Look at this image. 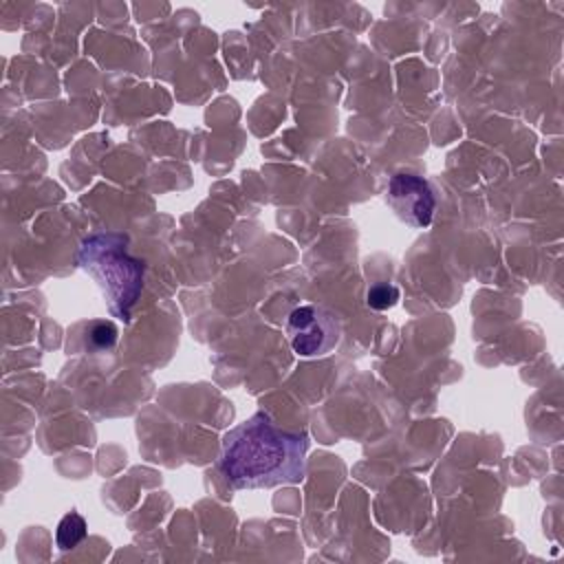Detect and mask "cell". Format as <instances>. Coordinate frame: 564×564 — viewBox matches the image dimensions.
I'll return each mask as SVG.
<instances>
[{"label":"cell","instance_id":"cell-1","mask_svg":"<svg viewBox=\"0 0 564 564\" xmlns=\"http://www.w3.org/2000/svg\"><path fill=\"white\" fill-rule=\"evenodd\" d=\"M308 436L289 432L264 412H256L220 441L218 467L234 489L295 485L306 471Z\"/></svg>","mask_w":564,"mask_h":564},{"label":"cell","instance_id":"cell-2","mask_svg":"<svg viewBox=\"0 0 564 564\" xmlns=\"http://www.w3.org/2000/svg\"><path fill=\"white\" fill-rule=\"evenodd\" d=\"M77 262L101 289L108 311L130 322L132 306L143 291L145 267L128 253V238L112 231L93 234L82 240Z\"/></svg>","mask_w":564,"mask_h":564},{"label":"cell","instance_id":"cell-3","mask_svg":"<svg viewBox=\"0 0 564 564\" xmlns=\"http://www.w3.org/2000/svg\"><path fill=\"white\" fill-rule=\"evenodd\" d=\"M286 339L297 357L317 359L330 355L341 339L339 317L319 304H304L289 313Z\"/></svg>","mask_w":564,"mask_h":564},{"label":"cell","instance_id":"cell-4","mask_svg":"<svg viewBox=\"0 0 564 564\" xmlns=\"http://www.w3.org/2000/svg\"><path fill=\"white\" fill-rule=\"evenodd\" d=\"M386 198L394 216L414 227L425 229L432 225L434 209H436V196L432 185L416 174L410 172H397L388 181Z\"/></svg>","mask_w":564,"mask_h":564},{"label":"cell","instance_id":"cell-5","mask_svg":"<svg viewBox=\"0 0 564 564\" xmlns=\"http://www.w3.org/2000/svg\"><path fill=\"white\" fill-rule=\"evenodd\" d=\"M86 533H88V524L84 516H79L77 511H68L55 529V544L62 553L73 551L79 542H84Z\"/></svg>","mask_w":564,"mask_h":564},{"label":"cell","instance_id":"cell-6","mask_svg":"<svg viewBox=\"0 0 564 564\" xmlns=\"http://www.w3.org/2000/svg\"><path fill=\"white\" fill-rule=\"evenodd\" d=\"M399 289L392 282H375L366 291V302L375 311H388L399 302Z\"/></svg>","mask_w":564,"mask_h":564},{"label":"cell","instance_id":"cell-7","mask_svg":"<svg viewBox=\"0 0 564 564\" xmlns=\"http://www.w3.org/2000/svg\"><path fill=\"white\" fill-rule=\"evenodd\" d=\"M88 339H90V346L95 348V350H108V348H112L115 344H117V335H119V330H117V326H115V322H110V319H97V322H93L90 326H88Z\"/></svg>","mask_w":564,"mask_h":564}]
</instances>
